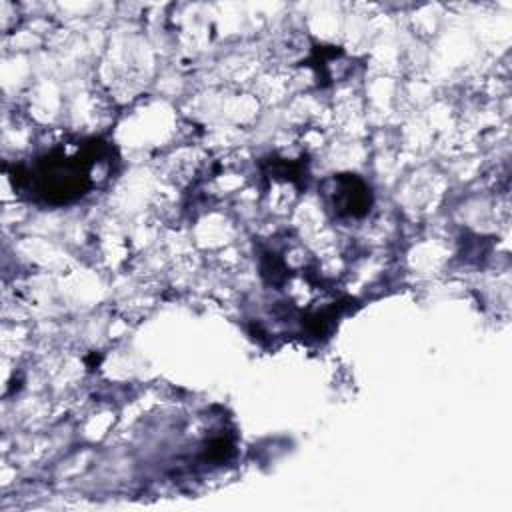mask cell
Masks as SVG:
<instances>
[{
    "mask_svg": "<svg viewBox=\"0 0 512 512\" xmlns=\"http://www.w3.org/2000/svg\"><path fill=\"white\" fill-rule=\"evenodd\" d=\"M110 152L108 144L92 138L82 152L68 156L54 150L36 160L32 170L16 168L12 180L18 190H30L36 200L46 204H68L82 198L92 188V166Z\"/></svg>",
    "mask_w": 512,
    "mask_h": 512,
    "instance_id": "obj_1",
    "label": "cell"
},
{
    "mask_svg": "<svg viewBox=\"0 0 512 512\" xmlns=\"http://www.w3.org/2000/svg\"><path fill=\"white\" fill-rule=\"evenodd\" d=\"M336 188L332 204L342 218H362L372 206V192L368 184L354 174H340L334 178Z\"/></svg>",
    "mask_w": 512,
    "mask_h": 512,
    "instance_id": "obj_2",
    "label": "cell"
},
{
    "mask_svg": "<svg viewBox=\"0 0 512 512\" xmlns=\"http://www.w3.org/2000/svg\"><path fill=\"white\" fill-rule=\"evenodd\" d=\"M230 454H232V444L228 438H214L206 448V458L214 462H222L230 458Z\"/></svg>",
    "mask_w": 512,
    "mask_h": 512,
    "instance_id": "obj_3",
    "label": "cell"
}]
</instances>
